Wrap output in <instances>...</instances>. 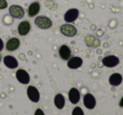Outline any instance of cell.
Listing matches in <instances>:
<instances>
[{
  "mask_svg": "<svg viewBox=\"0 0 123 115\" xmlns=\"http://www.w3.org/2000/svg\"><path fill=\"white\" fill-rule=\"evenodd\" d=\"M8 7V3L6 0H0V9H5Z\"/></svg>",
  "mask_w": 123,
  "mask_h": 115,
  "instance_id": "obj_20",
  "label": "cell"
},
{
  "mask_svg": "<svg viewBox=\"0 0 123 115\" xmlns=\"http://www.w3.org/2000/svg\"><path fill=\"white\" fill-rule=\"evenodd\" d=\"M34 115H44V113L43 112L42 109L38 108L37 110L35 111V113H34Z\"/></svg>",
  "mask_w": 123,
  "mask_h": 115,
  "instance_id": "obj_21",
  "label": "cell"
},
{
  "mask_svg": "<svg viewBox=\"0 0 123 115\" xmlns=\"http://www.w3.org/2000/svg\"><path fill=\"white\" fill-rule=\"evenodd\" d=\"M27 95L29 97V98L30 99V101L34 102H38L39 101V92L35 87L34 86H29L27 89Z\"/></svg>",
  "mask_w": 123,
  "mask_h": 115,
  "instance_id": "obj_7",
  "label": "cell"
},
{
  "mask_svg": "<svg viewBox=\"0 0 123 115\" xmlns=\"http://www.w3.org/2000/svg\"><path fill=\"white\" fill-rule=\"evenodd\" d=\"M3 46H4V45H3V40H2L1 38H0V51H1V50H3Z\"/></svg>",
  "mask_w": 123,
  "mask_h": 115,
  "instance_id": "obj_22",
  "label": "cell"
},
{
  "mask_svg": "<svg viewBox=\"0 0 123 115\" xmlns=\"http://www.w3.org/2000/svg\"><path fill=\"white\" fill-rule=\"evenodd\" d=\"M8 12H9L10 15H11L13 18L17 19V20H19V19H22L24 16H25V9L22 8L19 5H16L13 4L11 5L8 8Z\"/></svg>",
  "mask_w": 123,
  "mask_h": 115,
  "instance_id": "obj_2",
  "label": "cell"
},
{
  "mask_svg": "<svg viewBox=\"0 0 123 115\" xmlns=\"http://www.w3.org/2000/svg\"><path fill=\"white\" fill-rule=\"evenodd\" d=\"M72 115H85V114L81 108L75 107L72 111Z\"/></svg>",
  "mask_w": 123,
  "mask_h": 115,
  "instance_id": "obj_19",
  "label": "cell"
},
{
  "mask_svg": "<svg viewBox=\"0 0 123 115\" xmlns=\"http://www.w3.org/2000/svg\"><path fill=\"white\" fill-rule=\"evenodd\" d=\"M122 76L120 73H114L109 77V83L113 87H118L122 82Z\"/></svg>",
  "mask_w": 123,
  "mask_h": 115,
  "instance_id": "obj_17",
  "label": "cell"
},
{
  "mask_svg": "<svg viewBox=\"0 0 123 115\" xmlns=\"http://www.w3.org/2000/svg\"><path fill=\"white\" fill-rule=\"evenodd\" d=\"M119 63H120L119 58L113 55H107V56H105L102 59V64H103L105 67H110V68L117 67Z\"/></svg>",
  "mask_w": 123,
  "mask_h": 115,
  "instance_id": "obj_4",
  "label": "cell"
},
{
  "mask_svg": "<svg viewBox=\"0 0 123 115\" xmlns=\"http://www.w3.org/2000/svg\"><path fill=\"white\" fill-rule=\"evenodd\" d=\"M3 63L8 68L10 69H14L16 67H18V61L14 58L12 55H6V56L3 58Z\"/></svg>",
  "mask_w": 123,
  "mask_h": 115,
  "instance_id": "obj_16",
  "label": "cell"
},
{
  "mask_svg": "<svg viewBox=\"0 0 123 115\" xmlns=\"http://www.w3.org/2000/svg\"><path fill=\"white\" fill-rule=\"evenodd\" d=\"M83 102L86 108L88 109H94L96 105V100L95 97L91 93H87L84 96Z\"/></svg>",
  "mask_w": 123,
  "mask_h": 115,
  "instance_id": "obj_6",
  "label": "cell"
},
{
  "mask_svg": "<svg viewBox=\"0 0 123 115\" xmlns=\"http://www.w3.org/2000/svg\"><path fill=\"white\" fill-rule=\"evenodd\" d=\"M1 61H2V56H1V55H0V62H1Z\"/></svg>",
  "mask_w": 123,
  "mask_h": 115,
  "instance_id": "obj_24",
  "label": "cell"
},
{
  "mask_svg": "<svg viewBox=\"0 0 123 115\" xmlns=\"http://www.w3.org/2000/svg\"><path fill=\"white\" fill-rule=\"evenodd\" d=\"M59 55L64 61H68L71 57V50L66 45H63L59 49Z\"/></svg>",
  "mask_w": 123,
  "mask_h": 115,
  "instance_id": "obj_11",
  "label": "cell"
},
{
  "mask_svg": "<svg viewBox=\"0 0 123 115\" xmlns=\"http://www.w3.org/2000/svg\"><path fill=\"white\" fill-rule=\"evenodd\" d=\"M16 78L22 84H28L30 81V76L29 73L23 69H19L16 72Z\"/></svg>",
  "mask_w": 123,
  "mask_h": 115,
  "instance_id": "obj_9",
  "label": "cell"
},
{
  "mask_svg": "<svg viewBox=\"0 0 123 115\" xmlns=\"http://www.w3.org/2000/svg\"><path fill=\"white\" fill-rule=\"evenodd\" d=\"M85 43L90 48H97L100 46V41L97 37L91 34H88L85 38Z\"/></svg>",
  "mask_w": 123,
  "mask_h": 115,
  "instance_id": "obj_8",
  "label": "cell"
},
{
  "mask_svg": "<svg viewBox=\"0 0 123 115\" xmlns=\"http://www.w3.org/2000/svg\"><path fill=\"white\" fill-rule=\"evenodd\" d=\"M82 64H83V60L80 57L74 56L68 60L67 66H68V67L70 69H78L82 66Z\"/></svg>",
  "mask_w": 123,
  "mask_h": 115,
  "instance_id": "obj_13",
  "label": "cell"
},
{
  "mask_svg": "<svg viewBox=\"0 0 123 115\" xmlns=\"http://www.w3.org/2000/svg\"><path fill=\"white\" fill-rule=\"evenodd\" d=\"M60 32L62 34L67 37H74L77 34V29L74 25L70 24H65L60 27Z\"/></svg>",
  "mask_w": 123,
  "mask_h": 115,
  "instance_id": "obj_3",
  "label": "cell"
},
{
  "mask_svg": "<svg viewBox=\"0 0 123 115\" xmlns=\"http://www.w3.org/2000/svg\"><path fill=\"white\" fill-rule=\"evenodd\" d=\"M40 11V4L39 2H33L28 8V15L29 17H34Z\"/></svg>",
  "mask_w": 123,
  "mask_h": 115,
  "instance_id": "obj_15",
  "label": "cell"
},
{
  "mask_svg": "<svg viewBox=\"0 0 123 115\" xmlns=\"http://www.w3.org/2000/svg\"><path fill=\"white\" fill-rule=\"evenodd\" d=\"M54 102H55V107L58 109H62L64 107H65V99L64 97V96L62 94L59 93L57 94L55 97V99H54Z\"/></svg>",
  "mask_w": 123,
  "mask_h": 115,
  "instance_id": "obj_18",
  "label": "cell"
},
{
  "mask_svg": "<svg viewBox=\"0 0 123 115\" xmlns=\"http://www.w3.org/2000/svg\"><path fill=\"white\" fill-rule=\"evenodd\" d=\"M20 46V41L18 38H11L6 43V50L8 51H14Z\"/></svg>",
  "mask_w": 123,
  "mask_h": 115,
  "instance_id": "obj_14",
  "label": "cell"
},
{
  "mask_svg": "<svg viewBox=\"0 0 123 115\" xmlns=\"http://www.w3.org/2000/svg\"><path fill=\"white\" fill-rule=\"evenodd\" d=\"M31 29V25L30 23L27 20H25V21L20 22L18 26V34L21 36H25L27 35L29 33Z\"/></svg>",
  "mask_w": 123,
  "mask_h": 115,
  "instance_id": "obj_10",
  "label": "cell"
},
{
  "mask_svg": "<svg viewBox=\"0 0 123 115\" xmlns=\"http://www.w3.org/2000/svg\"><path fill=\"white\" fill-rule=\"evenodd\" d=\"M79 10L77 8H70L64 15V20L66 23H73L79 17Z\"/></svg>",
  "mask_w": 123,
  "mask_h": 115,
  "instance_id": "obj_5",
  "label": "cell"
},
{
  "mask_svg": "<svg viewBox=\"0 0 123 115\" xmlns=\"http://www.w3.org/2000/svg\"><path fill=\"white\" fill-rule=\"evenodd\" d=\"M69 100L72 104H76L80 102V93L79 90L75 88H72L69 91L68 93Z\"/></svg>",
  "mask_w": 123,
  "mask_h": 115,
  "instance_id": "obj_12",
  "label": "cell"
},
{
  "mask_svg": "<svg viewBox=\"0 0 123 115\" xmlns=\"http://www.w3.org/2000/svg\"><path fill=\"white\" fill-rule=\"evenodd\" d=\"M119 106H120L121 108H123V97H122V99H121L120 102H119Z\"/></svg>",
  "mask_w": 123,
  "mask_h": 115,
  "instance_id": "obj_23",
  "label": "cell"
},
{
  "mask_svg": "<svg viewBox=\"0 0 123 115\" xmlns=\"http://www.w3.org/2000/svg\"><path fill=\"white\" fill-rule=\"evenodd\" d=\"M34 24L38 28L42 29H48L52 27L53 23L51 20L46 16H38L34 20Z\"/></svg>",
  "mask_w": 123,
  "mask_h": 115,
  "instance_id": "obj_1",
  "label": "cell"
}]
</instances>
